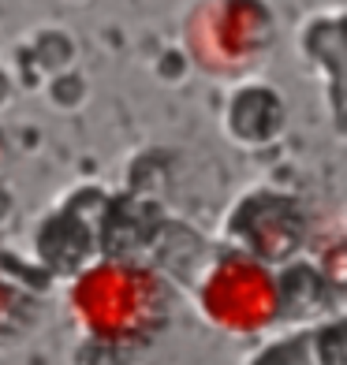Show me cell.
I'll return each mask as SVG.
<instances>
[{
	"mask_svg": "<svg viewBox=\"0 0 347 365\" xmlns=\"http://www.w3.org/2000/svg\"><path fill=\"white\" fill-rule=\"evenodd\" d=\"M68 306L79 328L105 346H135L169 321V291L142 264L101 261L79 272Z\"/></svg>",
	"mask_w": 347,
	"mask_h": 365,
	"instance_id": "1",
	"label": "cell"
},
{
	"mask_svg": "<svg viewBox=\"0 0 347 365\" xmlns=\"http://www.w3.org/2000/svg\"><path fill=\"white\" fill-rule=\"evenodd\" d=\"M191 60L213 78H251L276 45L269 0H194L183 19Z\"/></svg>",
	"mask_w": 347,
	"mask_h": 365,
	"instance_id": "2",
	"label": "cell"
},
{
	"mask_svg": "<svg viewBox=\"0 0 347 365\" xmlns=\"http://www.w3.org/2000/svg\"><path fill=\"white\" fill-rule=\"evenodd\" d=\"M198 309L228 336H261L280 321V279L246 254H224L198 279Z\"/></svg>",
	"mask_w": 347,
	"mask_h": 365,
	"instance_id": "3",
	"label": "cell"
},
{
	"mask_svg": "<svg viewBox=\"0 0 347 365\" xmlns=\"http://www.w3.org/2000/svg\"><path fill=\"white\" fill-rule=\"evenodd\" d=\"M228 239L239 254L261 264L291 261L306 242V209L299 197L269 187L246 190L228 212Z\"/></svg>",
	"mask_w": 347,
	"mask_h": 365,
	"instance_id": "4",
	"label": "cell"
},
{
	"mask_svg": "<svg viewBox=\"0 0 347 365\" xmlns=\"http://www.w3.org/2000/svg\"><path fill=\"white\" fill-rule=\"evenodd\" d=\"M288 127V105L276 86L261 78H243L231 90L224 105V130L239 145H269L284 135Z\"/></svg>",
	"mask_w": 347,
	"mask_h": 365,
	"instance_id": "5",
	"label": "cell"
},
{
	"mask_svg": "<svg viewBox=\"0 0 347 365\" xmlns=\"http://www.w3.org/2000/svg\"><path fill=\"white\" fill-rule=\"evenodd\" d=\"M251 365H318V358H313L310 336H284V339H273L269 346H261L251 358Z\"/></svg>",
	"mask_w": 347,
	"mask_h": 365,
	"instance_id": "6",
	"label": "cell"
},
{
	"mask_svg": "<svg viewBox=\"0 0 347 365\" xmlns=\"http://www.w3.org/2000/svg\"><path fill=\"white\" fill-rule=\"evenodd\" d=\"M0 153H4V149H0Z\"/></svg>",
	"mask_w": 347,
	"mask_h": 365,
	"instance_id": "7",
	"label": "cell"
}]
</instances>
